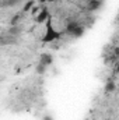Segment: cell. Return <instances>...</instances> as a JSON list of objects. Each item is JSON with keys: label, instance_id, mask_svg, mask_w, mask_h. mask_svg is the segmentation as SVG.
Wrapping results in <instances>:
<instances>
[{"label": "cell", "instance_id": "obj_1", "mask_svg": "<svg viewBox=\"0 0 119 120\" xmlns=\"http://www.w3.org/2000/svg\"><path fill=\"white\" fill-rule=\"evenodd\" d=\"M60 36H62V34L53 28V25H52V17H51L45 22V34H44V36H42L41 41H42V43H52L53 41L60 39Z\"/></svg>", "mask_w": 119, "mask_h": 120}, {"label": "cell", "instance_id": "obj_2", "mask_svg": "<svg viewBox=\"0 0 119 120\" xmlns=\"http://www.w3.org/2000/svg\"><path fill=\"white\" fill-rule=\"evenodd\" d=\"M51 18V13H49V10L45 7V8H42L38 14H36V17H35V21L38 22V24H45L48 20Z\"/></svg>", "mask_w": 119, "mask_h": 120}, {"label": "cell", "instance_id": "obj_3", "mask_svg": "<svg viewBox=\"0 0 119 120\" xmlns=\"http://www.w3.org/2000/svg\"><path fill=\"white\" fill-rule=\"evenodd\" d=\"M38 63H41V64L49 67V66L53 63V56H52L51 53H42V55L39 56V61H38Z\"/></svg>", "mask_w": 119, "mask_h": 120}, {"label": "cell", "instance_id": "obj_4", "mask_svg": "<svg viewBox=\"0 0 119 120\" xmlns=\"http://www.w3.org/2000/svg\"><path fill=\"white\" fill-rule=\"evenodd\" d=\"M101 4H102V1H98V0H88V3H87V10L88 11H97V10H99L101 8Z\"/></svg>", "mask_w": 119, "mask_h": 120}, {"label": "cell", "instance_id": "obj_5", "mask_svg": "<svg viewBox=\"0 0 119 120\" xmlns=\"http://www.w3.org/2000/svg\"><path fill=\"white\" fill-rule=\"evenodd\" d=\"M7 32H8V35H11V36H18V35L23 32V30H21L20 25H11Z\"/></svg>", "mask_w": 119, "mask_h": 120}, {"label": "cell", "instance_id": "obj_6", "mask_svg": "<svg viewBox=\"0 0 119 120\" xmlns=\"http://www.w3.org/2000/svg\"><path fill=\"white\" fill-rule=\"evenodd\" d=\"M77 27H79V22H74V21H73V22H69V24L66 25V28H64V32L71 36V34L74 32V30H76Z\"/></svg>", "mask_w": 119, "mask_h": 120}, {"label": "cell", "instance_id": "obj_7", "mask_svg": "<svg viewBox=\"0 0 119 120\" xmlns=\"http://www.w3.org/2000/svg\"><path fill=\"white\" fill-rule=\"evenodd\" d=\"M83 35H84V27L79 24V27H77V28L74 30V32L71 34V36H73V38H81Z\"/></svg>", "mask_w": 119, "mask_h": 120}, {"label": "cell", "instance_id": "obj_8", "mask_svg": "<svg viewBox=\"0 0 119 120\" xmlns=\"http://www.w3.org/2000/svg\"><path fill=\"white\" fill-rule=\"evenodd\" d=\"M115 90H116V84H115L114 81H108V82L105 84V92H107V94H112Z\"/></svg>", "mask_w": 119, "mask_h": 120}, {"label": "cell", "instance_id": "obj_9", "mask_svg": "<svg viewBox=\"0 0 119 120\" xmlns=\"http://www.w3.org/2000/svg\"><path fill=\"white\" fill-rule=\"evenodd\" d=\"M35 71H36V74L42 75V74H45V73H46V66H44V64L38 63V64H36V68H35Z\"/></svg>", "mask_w": 119, "mask_h": 120}, {"label": "cell", "instance_id": "obj_10", "mask_svg": "<svg viewBox=\"0 0 119 120\" xmlns=\"http://www.w3.org/2000/svg\"><path fill=\"white\" fill-rule=\"evenodd\" d=\"M32 8H34V0H28V1L25 3V6L23 7V11H24V13H28Z\"/></svg>", "mask_w": 119, "mask_h": 120}, {"label": "cell", "instance_id": "obj_11", "mask_svg": "<svg viewBox=\"0 0 119 120\" xmlns=\"http://www.w3.org/2000/svg\"><path fill=\"white\" fill-rule=\"evenodd\" d=\"M42 120H53V119H52L49 115H46V116H44V119H42Z\"/></svg>", "mask_w": 119, "mask_h": 120}, {"label": "cell", "instance_id": "obj_12", "mask_svg": "<svg viewBox=\"0 0 119 120\" xmlns=\"http://www.w3.org/2000/svg\"><path fill=\"white\" fill-rule=\"evenodd\" d=\"M114 53H115V56H119V48H115V50H114Z\"/></svg>", "mask_w": 119, "mask_h": 120}, {"label": "cell", "instance_id": "obj_13", "mask_svg": "<svg viewBox=\"0 0 119 120\" xmlns=\"http://www.w3.org/2000/svg\"><path fill=\"white\" fill-rule=\"evenodd\" d=\"M36 11H38V8H36V7H34V8H32V10H31V13H32V14H35V13H36Z\"/></svg>", "mask_w": 119, "mask_h": 120}, {"label": "cell", "instance_id": "obj_14", "mask_svg": "<svg viewBox=\"0 0 119 120\" xmlns=\"http://www.w3.org/2000/svg\"><path fill=\"white\" fill-rule=\"evenodd\" d=\"M38 1H39V3H41V4H44V3H46V1H48V0H38Z\"/></svg>", "mask_w": 119, "mask_h": 120}, {"label": "cell", "instance_id": "obj_15", "mask_svg": "<svg viewBox=\"0 0 119 120\" xmlns=\"http://www.w3.org/2000/svg\"><path fill=\"white\" fill-rule=\"evenodd\" d=\"M48 1H51V3H53V1H56V0H48Z\"/></svg>", "mask_w": 119, "mask_h": 120}, {"label": "cell", "instance_id": "obj_16", "mask_svg": "<svg viewBox=\"0 0 119 120\" xmlns=\"http://www.w3.org/2000/svg\"><path fill=\"white\" fill-rule=\"evenodd\" d=\"M116 70H118V73H119V66H118V68H116Z\"/></svg>", "mask_w": 119, "mask_h": 120}, {"label": "cell", "instance_id": "obj_17", "mask_svg": "<svg viewBox=\"0 0 119 120\" xmlns=\"http://www.w3.org/2000/svg\"><path fill=\"white\" fill-rule=\"evenodd\" d=\"M98 1H102V0H98Z\"/></svg>", "mask_w": 119, "mask_h": 120}]
</instances>
